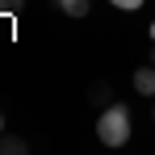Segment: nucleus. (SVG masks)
<instances>
[{
  "label": "nucleus",
  "instance_id": "obj_1",
  "mask_svg": "<svg viewBox=\"0 0 155 155\" xmlns=\"http://www.w3.org/2000/svg\"><path fill=\"white\" fill-rule=\"evenodd\" d=\"M130 109L122 101H113V105H105L101 109V117H97V138H101L105 147H126L130 143Z\"/></svg>",
  "mask_w": 155,
  "mask_h": 155
},
{
  "label": "nucleus",
  "instance_id": "obj_2",
  "mask_svg": "<svg viewBox=\"0 0 155 155\" xmlns=\"http://www.w3.org/2000/svg\"><path fill=\"white\" fill-rule=\"evenodd\" d=\"M134 92H138V97H155V63L134 67Z\"/></svg>",
  "mask_w": 155,
  "mask_h": 155
},
{
  "label": "nucleus",
  "instance_id": "obj_3",
  "mask_svg": "<svg viewBox=\"0 0 155 155\" xmlns=\"http://www.w3.org/2000/svg\"><path fill=\"white\" fill-rule=\"evenodd\" d=\"M88 105H97V109H105V105H113V88H109L105 80H97V84L88 88Z\"/></svg>",
  "mask_w": 155,
  "mask_h": 155
},
{
  "label": "nucleus",
  "instance_id": "obj_4",
  "mask_svg": "<svg viewBox=\"0 0 155 155\" xmlns=\"http://www.w3.org/2000/svg\"><path fill=\"white\" fill-rule=\"evenodd\" d=\"M29 143L21 138V134H0V155H25Z\"/></svg>",
  "mask_w": 155,
  "mask_h": 155
},
{
  "label": "nucleus",
  "instance_id": "obj_5",
  "mask_svg": "<svg viewBox=\"0 0 155 155\" xmlns=\"http://www.w3.org/2000/svg\"><path fill=\"white\" fill-rule=\"evenodd\" d=\"M54 4H59L67 17H88V13H92V0H54Z\"/></svg>",
  "mask_w": 155,
  "mask_h": 155
},
{
  "label": "nucleus",
  "instance_id": "obj_6",
  "mask_svg": "<svg viewBox=\"0 0 155 155\" xmlns=\"http://www.w3.org/2000/svg\"><path fill=\"white\" fill-rule=\"evenodd\" d=\"M109 4H113V8H126V13H138L147 0H109Z\"/></svg>",
  "mask_w": 155,
  "mask_h": 155
},
{
  "label": "nucleus",
  "instance_id": "obj_7",
  "mask_svg": "<svg viewBox=\"0 0 155 155\" xmlns=\"http://www.w3.org/2000/svg\"><path fill=\"white\" fill-rule=\"evenodd\" d=\"M25 0H0V13H21Z\"/></svg>",
  "mask_w": 155,
  "mask_h": 155
},
{
  "label": "nucleus",
  "instance_id": "obj_8",
  "mask_svg": "<svg viewBox=\"0 0 155 155\" xmlns=\"http://www.w3.org/2000/svg\"><path fill=\"white\" fill-rule=\"evenodd\" d=\"M151 122H155V97H151Z\"/></svg>",
  "mask_w": 155,
  "mask_h": 155
},
{
  "label": "nucleus",
  "instance_id": "obj_9",
  "mask_svg": "<svg viewBox=\"0 0 155 155\" xmlns=\"http://www.w3.org/2000/svg\"><path fill=\"white\" fill-rule=\"evenodd\" d=\"M0 134H4V113H0Z\"/></svg>",
  "mask_w": 155,
  "mask_h": 155
},
{
  "label": "nucleus",
  "instance_id": "obj_10",
  "mask_svg": "<svg viewBox=\"0 0 155 155\" xmlns=\"http://www.w3.org/2000/svg\"><path fill=\"white\" fill-rule=\"evenodd\" d=\"M151 42H155V25H151Z\"/></svg>",
  "mask_w": 155,
  "mask_h": 155
},
{
  "label": "nucleus",
  "instance_id": "obj_11",
  "mask_svg": "<svg viewBox=\"0 0 155 155\" xmlns=\"http://www.w3.org/2000/svg\"><path fill=\"white\" fill-rule=\"evenodd\" d=\"M151 63H155V46H151Z\"/></svg>",
  "mask_w": 155,
  "mask_h": 155
}]
</instances>
